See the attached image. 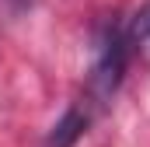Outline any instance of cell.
Returning <instances> with one entry per match:
<instances>
[{
    "label": "cell",
    "instance_id": "obj_4",
    "mask_svg": "<svg viewBox=\"0 0 150 147\" xmlns=\"http://www.w3.org/2000/svg\"><path fill=\"white\" fill-rule=\"evenodd\" d=\"M4 4H7V11H14V14H21V11H25V7H28L32 0H4Z\"/></svg>",
    "mask_w": 150,
    "mask_h": 147
},
{
    "label": "cell",
    "instance_id": "obj_3",
    "mask_svg": "<svg viewBox=\"0 0 150 147\" xmlns=\"http://www.w3.org/2000/svg\"><path fill=\"white\" fill-rule=\"evenodd\" d=\"M126 35H129V46H147L150 42V4H143L133 21L126 25Z\"/></svg>",
    "mask_w": 150,
    "mask_h": 147
},
{
    "label": "cell",
    "instance_id": "obj_1",
    "mask_svg": "<svg viewBox=\"0 0 150 147\" xmlns=\"http://www.w3.org/2000/svg\"><path fill=\"white\" fill-rule=\"evenodd\" d=\"M126 63H129V35L122 25L105 21L94 39V63H91V77H87V88L98 102H108L115 95V88L122 84Z\"/></svg>",
    "mask_w": 150,
    "mask_h": 147
},
{
    "label": "cell",
    "instance_id": "obj_2",
    "mask_svg": "<svg viewBox=\"0 0 150 147\" xmlns=\"http://www.w3.org/2000/svg\"><path fill=\"white\" fill-rule=\"evenodd\" d=\"M84 130H87V112L67 109V112H63V119L49 130V137H45V144H42V147H74L77 140L84 137Z\"/></svg>",
    "mask_w": 150,
    "mask_h": 147
}]
</instances>
